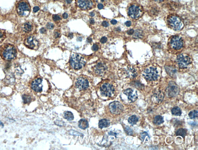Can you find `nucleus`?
Returning <instances> with one entry per match:
<instances>
[{
  "label": "nucleus",
  "mask_w": 198,
  "mask_h": 150,
  "mask_svg": "<svg viewBox=\"0 0 198 150\" xmlns=\"http://www.w3.org/2000/svg\"><path fill=\"white\" fill-rule=\"evenodd\" d=\"M70 64L73 68L75 70H80L85 64V59L80 55L73 54L70 58Z\"/></svg>",
  "instance_id": "nucleus-1"
},
{
  "label": "nucleus",
  "mask_w": 198,
  "mask_h": 150,
  "mask_svg": "<svg viewBox=\"0 0 198 150\" xmlns=\"http://www.w3.org/2000/svg\"><path fill=\"white\" fill-rule=\"evenodd\" d=\"M167 21L171 28L177 31L181 30L184 26L182 20L176 15H172L169 17Z\"/></svg>",
  "instance_id": "nucleus-2"
},
{
  "label": "nucleus",
  "mask_w": 198,
  "mask_h": 150,
  "mask_svg": "<svg viewBox=\"0 0 198 150\" xmlns=\"http://www.w3.org/2000/svg\"><path fill=\"white\" fill-rule=\"evenodd\" d=\"M1 53L3 58L8 61L15 59L17 54L16 49L11 45L5 46L2 49Z\"/></svg>",
  "instance_id": "nucleus-3"
},
{
  "label": "nucleus",
  "mask_w": 198,
  "mask_h": 150,
  "mask_svg": "<svg viewBox=\"0 0 198 150\" xmlns=\"http://www.w3.org/2000/svg\"><path fill=\"white\" fill-rule=\"evenodd\" d=\"M143 75L146 80L150 81L156 80L159 77L158 71L156 68L153 66L149 67L145 69Z\"/></svg>",
  "instance_id": "nucleus-4"
},
{
  "label": "nucleus",
  "mask_w": 198,
  "mask_h": 150,
  "mask_svg": "<svg viewBox=\"0 0 198 150\" xmlns=\"http://www.w3.org/2000/svg\"><path fill=\"white\" fill-rule=\"evenodd\" d=\"M129 16L134 19H137L142 16L143 10L142 7L137 4H132L129 8Z\"/></svg>",
  "instance_id": "nucleus-5"
},
{
  "label": "nucleus",
  "mask_w": 198,
  "mask_h": 150,
  "mask_svg": "<svg viewBox=\"0 0 198 150\" xmlns=\"http://www.w3.org/2000/svg\"><path fill=\"white\" fill-rule=\"evenodd\" d=\"M100 92L104 97H112L114 94L115 88L112 85L108 82H104L101 85Z\"/></svg>",
  "instance_id": "nucleus-6"
},
{
  "label": "nucleus",
  "mask_w": 198,
  "mask_h": 150,
  "mask_svg": "<svg viewBox=\"0 0 198 150\" xmlns=\"http://www.w3.org/2000/svg\"><path fill=\"white\" fill-rule=\"evenodd\" d=\"M177 62L180 68H186L191 63L192 60L189 55L186 54H181L178 55L177 58Z\"/></svg>",
  "instance_id": "nucleus-7"
},
{
  "label": "nucleus",
  "mask_w": 198,
  "mask_h": 150,
  "mask_svg": "<svg viewBox=\"0 0 198 150\" xmlns=\"http://www.w3.org/2000/svg\"><path fill=\"white\" fill-rule=\"evenodd\" d=\"M179 92L180 88L178 85L175 82H170L166 90L167 97L170 98L176 97L178 95Z\"/></svg>",
  "instance_id": "nucleus-8"
},
{
  "label": "nucleus",
  "mask_w": 198,
  "mask_h": 150,
  "mask_svg": "<svg viewBox=\"0 0 198 150\" xmlns=\"http://www.w3.org/2000/svg\"><path fill=\"white\" fill-rule=\"evenodd\" d=\"M110 112L113 115H118L122 112L123 106L122 104L118 101H114L111 102L109 105Z\"/></svg>",
  "instance_id": "nucleus-9"
},
{
  "label": "nucleus",
  "mask_w": 198,
  "mask_h": 150,
  "mask_svg": "<svg viewBox=\"0 0 198 150\" xmlns=\"http://www.w3.org/2000/svg\"><path fill=\"white\" fill-rule=\"evenodd\" d=\"M170 44L171 47L177 51L179 50L183 47V40L182 38L179 36H174L170 39Z\"/></svg>",
  "instance_id": "nucleus-10"
},
{
  "label": "nucleus",
  "mask_w": 198,
  "mask_h": 150,
  "mask_svg": "<svg viewBox=\"0 0 198 150\" xmlns=\"http://www.w3.org/2000/svg\"><path fill=\"white\" fill-rule=\"evenodd\" d=\"M30 6L27 3L25 2H20L18 5L17 11L19 15L21 16H28L30 12Z\"/></svg>",
  "instance_id": "nucleus-11"
},
{
  "label": "nucleus",
  "mask_w": 198,
  "mask_h": 150,
  "mask_svg": "<svg viewBox=\"0 0 198 150\" xmlns=\"http://www.w3.org/2000/svg\"><path fill=\"white\" fill-rule=\"evenodd\" d=\"M76 86L80 90H85L89 87L88 81L85 78H79L76 81Z\"/></svg>",
  "instance_id": "nucleus-12"
},
{
  "label": "nucleus",
  "mask_w": 198,
  "mask_h": 150,
  "mask_svg": "<svg viewBox=\"0 0 198 150\" xmlns=\"http://www.w3.org/2000/svg\"><path fill=\"white\" fill-rule=\"evenodd\" d=\"M123 93L127 96L128 99L132 102H135L137 99V91L131 88H128L123 91Z\"/></svg>",
  "instance_id": "nucleus-13"
},
{
  "label": "nucleus",
  "mask_w": 198,
  "mask_h": 150,
  "mask_svg": "<svg viewBox=\"0 0 198 150\" xmlns=\"http://www.w3.org/2000/svg\"><path fill=\"white\" fill-rule=\"evenodd\" d=\"M42 79L41 78L34 79L33 81L31 84L32 89L37 92H40L43 90V85H42Z\"/></svg>",
  "instance_id": "nucleus-14"
},
{
  "label": "nucleus",
  "mask_w": 198,
  "mask_h": 150,
  "mask_svg": "<svg viewBox=\"0 0 198 150\" xmlns=\"http://www.w3.org/2000/svg\"><path fill=\"white\" fill-rule=\"evenodd\" d=\"M26 46L31 49H34L37 48L38 44V42L36 39L34 37L30 36L27 38L25 41Z\"/></svg>",
  "instance_id": "nucleus-15"
},
{
  "label": "nucleus",
  "mask_w": 198,
  "mask_h": 150,
  "mask_svg": "<svg viewBox=\"0 0 198 150\" xmlns=\"http://www.w3.org/2000/svg\"><path fill=\"white\" fill-rule=\"evenodd\" d=\"M78 3L79 7L84 10L91 8L93 4L91 0H79Z\"/></svg>",
  "instance_id": "nucleus-16"
},
{
  "label": "nucleus",
  "mask_w": 198,
  "mask_h": 150,
  "mask_svg": "<svg viewBox=\"0 0 198 150\" xmlns=\"http://www.w3.org/2000/svg\"><path fill=\"white\" fill-rule=\"evenodd\" d=\"M164 98V94L160 90H157L152 96L153 102L157 103H160L163 101Z\"/></svg>",
  "instance_id": "nucleus-17"
},
{
  "label": "nucleus",
  "mask_w": 198,
  "mask_h": 150,
  "mask_svg": "<svg viewBox=\"0 0 198 150\" xmlns=\"http://www.w3.org/2000/svg\"><path fill=\"white\" fill-rule=\"evenodd\" d=\"M107 67L102 63H99L96 66L95 71L98 75H102L105 71Z\"/></svg>",
  "instance_id": "nucleus-18"
},
{
  "label": "nucleus",
  "mask_w": 198,
  "mask_h": 150,
  "mask_svg": "<svg viewBox=\"0 0 198 150\" xmlns=\"http://www.w3.org/2000/svg\"><path fill=\"white\" fill-rule=\"evenodd\" d=\"M99 127L100 129H103L104 128H107L110 125V122L109 120L106 119H103L99 121Z\"/></svg>",
  "instance_id": "nucleus-19"
},
{
  "label": "nucleus",
  "mask_w": 198,
  "mask_h": 150,
  "mask_svg": "<svg viewBox=\"0 0 198 150\" xmlns=\"http://www.w3.org/2000/svg\"><path fill=\"white\" fill-rule=\"evenodd\" d=\"M79 127L81 129H85L88 127L89 123L85 119H82L79 122Z\"/></svg>",
  "instance_id": "nucleus-20"
},
{
  "label": "nucleus",
  "mask_w": 198,
  "mask_h": 150,
  "mask_svg": "<svg viewBox=\"0 0 198 150\" xmlns=\"http://www.w3.org/2000/svg\"><path fill=\"white\" fill-rule=\"evenodd\" d=\"M153 122L156 125H160L164 122V120L163 117L160 115H157L154 117Z\"/></svg>",
  "instance_id": "nucleus-21"
},
{
  "label": "nucleus",
  "mask_w": 198,
  "mask_h": 150,
  "mask_svg": "<svg viewBox=\"0 0 198 150\" xmlns=\"http://www.w3.org/2000/svg\"><path fill=\"white\" fill-rule=\"evenodd\" d=\"M171 111L172 115L176 116H180L182 114L180 108L177 106L173 107Z\"/></svg>",
  "instance_id": "nucleus-22"
},
{
  "label": "nucleus",
  "mask_w": 198,
  "mask_h": 150,
  "mask_svg": "<svg viewBox=\"0 0 198 150\" xmlns=\"http://www.w3.org/2000/svg\"><path fill=\"white\" fill-rule=\"evenodd\" d=\"M138 118L135 115H132L128 119V122L129 124H131L132 125H135L138 121Z\"/></svg>",
  "instance_id": "nucleus-23"
},
{
  "label": "nucleus",
  "mask_w": 198,
  "mask_h": 150,
  "mask_svg": "<svg viewBox=\"0 0 198 150\" xmlns=\"http://www.w3.org/2000/svg\"><path fill=\"white\" fill-rule=\"evenodd\" d=\"M64 117L68 121H72L74 120V116L73 114L70 111H66L64 113Z\"/></svg>",
  "instance_id": "nucleus-24"
},
{
  "label": "nucleus",
  "mask_w": 198,
  "mask_h": 150,
  "mask_svg": "<svg viewBox=\"0 0 198 150\" xmlns=\"http://www.w3.org/2000/svg\"><path fill=\"white\" fill-rule=\"evenodd\" d=\"M165 69L167 72L168 73L170 76L174 75L177 72V70L172 67L167 66L165 67Z\"/></svg>",
  "instance_id": "nucleus-25"
},
{
  "label": "nucleus",
  "mask_w": 198,
  "mask_h": 150,
  "mask_svg": "<svg viewBox=\"0 0 198 150\" xmlns=\"http://www.w3.org/2000/svg\"><path fill=\"white\" fill-rule=\"evenodd\" d=\"M128 74L130 76L132 77V78H134L137 75V73L135 69L132 67H130L128 68V70L127 72Z\"/></svg>",
  "instance_id": "nucleus-26"
},
{
  "label": "nucleus",
  "mask_w": 198,
  "mask_h": 150,
  "mask_svg": "<svg viewBox=\"0 0 198 150\" xmlns=\"http://www.w3.org/2000/svg\"><path fill=\"white\" fill-rule=\"evenodd\" d=\"M176 134L177 136H180L184 138L186 134V131L184 129H179L176 132Z\"/></svg>",
  "instance_id": "nucleus-27"
},
{
  "label": "nucleus",
  "mask_w": 198,
  "mask_h": 150,
  "mask_svg": "<svg viewBox=\"0 0 198 150\" xmlns=\"http://www.w3.org/2000/svg\"><path fill=\"white\" fill-rule=\"evenodd\" d=\"M189 116L191 119L196 118L198 116V111L196 110L190 111L189 113Z\"/></svg>",
  "instance_id": "nucleus-28"
},
{
  "label": "nucleus",
  "mask_w": 198,
  "mask_h": 150,
  "mask_svg": "<svg viewBox=\"0 0 198 150\" xmlns=\"http://www.w3.org/2000/svg\"><path fill=\"white\" fill-rule=\"evenodd\" d=\"M24 29L25 32H28L31 31L32 29V26L30 23H26L24 26Z\"/></svg>",
  "instance_id": "nucleus-29"
},
{
  "label": "nucleus",
  "mask_w": 198,
  "mask_h": 150,
  "mask_svg": "<svg viewBox=\"0 0 198 150\" xmlns=\"http://www.w3.org/2000/svg\"><path fill=\"white\" fill-rule=\"evenodd\" d=\"M22 99L24 103L27 104L30 103L31 101V99L30 96L25 94L23 96Z\"/></svg>",
  "instance_id": "nucleus-30"
},
{
  "label": "nucleus",
  "mask_w": 198,
  "mask_h": 150,
  "mask_svg": "<svg viewBox=\"0 0 198 150\" xmlns=\"http://www.w3.org/2000/svg\"><path fill=\"white\" fill-rule=\"evenodd\" d=\"M125 130L128 135H132L133 134V131L132 129L128 126H126L125 127Z\"/></svg>",
  "instance_id": "nucleus-31"
},
{
  "label": "nucleus",
  "mask_w": 198,
  "mask_h": 150,
  "mask_svg": "<svg viewBox=\"0 0 198 150\" xmlns=\"http://www.w3.org/2000/svg\"><path fill=\"white\" fill-rule=\"evenodd\" d=\"M148 136L149 138H150L148 133L147 132H143L141 133L140 134V139L141 140V141L143 142L144 139L146 137Z\"/></svg>",
  "instance_id": "nucleus-32"
},
{
  "label": "nucleus",
  "mask_w": 198,
  "mask_h": 150,
  "mask_svg": "<svg viewBox=\"0 0 198 150\" xmlns=\"http://www.w3.org/2000/svg\"><path fill=\"white\" fill-rule=\"evenodd\" d=\"M142 35V32L140 30H137L134 34L135 38H140Z\"/></svg>",
  "instance_id": "nucleus-33"
},
{
  "label": "nucleus",
  "mask_w": 198,
  "mask_h": 150,
  "mask_svg": "<svg viewBox=\"0 0 198 150\" xmlns=\"http://www.w3.org/2000/svg\"><path fill=\"white\" fill-rule=\"evenodd\" d=\"M47 29H53L54 27V25L53 24L51 23H49L47 24Z\"/></svg>",
  "instance_id": "nucleus-34"
},
{
  "label": "nucleus",
  "mask_w": 198,
  "mask_h": 150,
  "mask_svg": "<svg viewBox=\"0 0 198 150\" xmlns=\"http://www.w3.org/2000/svg\"><path fill=\"white\" fill-rule=\"evenodd\" d=\"M53 19L54 21H58V20H61V18L59 16H58V15H53Z\"/></svg>",
  "instance_id": "nucleus-35"
},
{
  "label": "nucleus",
  "mask_w": 198,
  "mask_h": 150,
  "mask_svg": "<svg viewBox=\"0 0 198 150\" xmlns=\"http://www.w3.org/2000/svg\"><path fill=\"white\" fill-rule=\"evenodd\" d=\"M107 38L105 37H103V38H101L100 41L102 43H106L107 42Z\"/></svg>",
  "instance_id": "nucleus-36"
},
{
  "label": "nucleus",
  "mask_w": 198,
  "mask_h": 150,
  "mask_svg": "<svg viewBox=\"0 0 198 150\" xmlns=\"http://www.w3.org/2000/svg\"><path fill=\"white\" fill-rule=\"evenodd\" d=\"M98 49H99V47H98V45H97L96 44L93 45V46L92 47V49L93 50V51H98Z\"/></svg>",
  "instance_id": "nucleus-37"
},
{
  "label": "nucleus",
  "mask_w": 198,
  "mask_h": 150,
  "mask_svg": "<svg viewBox=\"0 0 198 150\" xmlns=\"http://www.w3.org/2000/svg\"><path fill=\"white\" fill-rule=\"evenodd\" d=\"M134 33V30L133 29H130L127 32V34L129 35H132Z\"/></svg>",
  "instance_id": "nucleus-38"
},
{
  "label": "nucleus",
  "mask_w": 198,
  "mask_h": 150,
  "mask_svg": "<svg viewBox=\"0 0 198 150\" xmlns=\"http://www.w3.org/2000/svg\"><path fill=\"white\" fill-rule=\"evenodd\" d=\"M102 25L104 27H107L109 26V24H108V22L104 21L102 23Z\"/></svg>",
  "instance_id": "nucleus-39"
},
{
  "label": "nucleus",
  "mask_w": 198,
  "mask_h": 150,
  "mask_svg": "<svg viewBox=\"0 0 198 150\" xmlns=\"http://www.w3.org/2000/svg\"><path fill=\"white\" fill-rule=\"evenodd\" d=\"M39 7H38V6H35L33 9V11L34 12H36L39 11Z\"/></svg>",
  "instance_id": "nucleus-40"
},
{
  "label": "nucleus",
  "mask_w": 198,
  "mask_h": 150,
  "mask_svg": "<svg viewBox=\"0 0 198 150\" xmlns=\"http://www.w3.org/2000/svg\"><path fill=\"white\" fill-rule=\"evenodd\" d=\"M132 25V23L131 21H126V26H127L128 27H129L131 26Z\"/></svg>",
  "instance_id": "nucleus-41"
},
{
  "label": "nucleus",
  "mask_w": 198,
  "mask_h": 150,
  "mask_svg": "<svg viewBox=\"0 0 198 150\" xmlns=\"http://www.w3.org/2000/svg\"><path fill=\"white\" fill-rule=\"evenodd\" d=\"M60 35V34L58 32H56L54 33V36L55 38H57L59 37Z\"/></svg>",
  "instance_id": "nucleus-42"
},
{
  "label": "nucleus",
  "mask_w": 198,
  "mask_h": 150,
  "mask_svg": "<svg viewBox=\"0 0 198 150\" xmlns=\"http://www.w3.org/2000/svg\"><path fill=\"white\" fill-rule=\"evenodd\" d=\"M40 32L41 33H44L45 32H46L47 31L46 29H44V28H43L40 29Z\"/></svg>",
  "instance_id": "nucleus-43"
},
{
  "label": "nucleus",
  "mask_w": 198,
  "mask_h": 150,
  "mask_svg": "<svg viewBox=\"0 0 198 150\" xmlns=\"http://www.w3.org/2000/svg\"><path fill=\"white\" fill-rule=\"evenodd\" d=\"M98 7L99 10H102L103 8V5L102 4H99L98 5Z\"/></svg>",
  "instance_id": "nucleus-44"
},
{
  "label": "nucleus",
  "mask_w": 198,
  "mask_h": 150,
  "mask_svg": "<svg viewBox=\"0 0 198 150\" xmlns=\"http://www.w3.org/2000/svg\"><path fill=\"white\" fill-rule=\"evenodd\" d=\"M117 20H112L111 21V23L113 25H116L117 24Z\"/></svg>",
  "instance_id": "nucleus-45"
},
{
  "label": "nucleus",
  "mask_w": 198,
  "mask_h": 150,
  "mask_svg": "<svg viewBox=\"0 0 198 150\" xmlns=\"http://www.w3.org/2000/svg\"><path fill=\"white\" fill-rule=\"evenodd\" d=\"M63 17L64 19H67L68 17V15L67 13H64L63 15Z\"/></svg>",
  "instance_id": "nucleus-46"
},
{
  "label": "nucleus",
  "mask_w": 198,
  "mask_h": 150,
  "mask_svg": "<svg viewBox=\"0 0 198 150\" xmlns=\"http://www.w3.org/2000/svg\"><path fill=\"white\" fill-rule=\"evenodd\" d=\"M87 41L88 42H89V43H91L92 41V39L91 38H88L87 39Z\"/></svg>",
  "instance_id": "nucleus-47"
},
{
  "label": "nucleus",
  "mask_w": 198,
  "mask_h": 150,
  "mask_svg": "<svg viewBox=\"0 0 198 150\" xmlns=\"http://www.w3.org/2000/svg\"><path fill=\"white\" fill-rule=\"evenodd\" d=\"M94 22H94V20H93V19H90V23L91 24H92V25H93V24H94Z\"/></svg>",
  "instance_id": "nucleus-48"
},
{
  "label": "nucleus",
  "mask_w": 198,
  "mask_h": 150,
  "mask_svg": "<svg viewBox=\"0 0 198 150\" xmlns=\"http://www.w3.org/2000/svg\"><path fill=\"white\" fill-rule=\"evenodd\" d=\"M2 38H3V35H2V33L0 32V41L1 40H2Z\"/></svg>",
  "instance_id": "nucleus-49"
},
{
  "label": "nucleus",
  "mask_w": 198,
  "mask_h": 150,
  "mask_svg": "<svg viewBox=\"0 0 198 150\" xmlns=\"http://www.w3.org/2000/svg\"><path fill=\"white\" fill-rule=\"evenodd\" d=\"M0 125H1V126H2V128H3V127L4 126V124L1 121H0Z\"/></svg>",
  "instance_id": "nucleus-50"
},
{
  "label": "nucleus",
  "mask_w": 198,
  "mask_h": 150,
  "mask_svg": "<svg viewBox=\"0 0 198 150\" xmlns=\"http://www.w3.org/2000/svg\"><path fill=\"white\" fill-rule=\"evenodd\" d=\"M154 1H156V2H163L164 0H154Z\"/></svg>",
  "instance_id": "nucleus-51"
},
{
  "label": "nucleus",
  "mask_w": 198,
  "mask_h": 150,
  "mask_svg": "<svg viewBox=\"0 0 198 150\" xmlns=\"http://www.w3.org/2000/svg\"><path fill=\"white\" fill-rule=\"evenodd\" d=\"M66 2H67V3L68 4L71 3V2H72L71 0H66Z\"/></svg>",
  "instance_id": "nucleus-52"
},
{
  "label": "nucleus",
  "mask_w": 198,
  "mask_h": 150,
  "mask_svg": "<svg viewBox=\"0 0 198 150\" xmlns=\"http://www.w3.org/2000/svg\"><path fill=\"white\" fill-rule=\"evenodd\" d=\"M90 15L91 16H94V13L93 12H91L90 13Z\"/></svg>",
  "instance_id": "nucleus-53"
},
{
  "label": "nucleus",
  "mask_w": 198,
  "mask_h": 150,
  "mask_svg": "<svg viewBox=\"0 0 198 150\" xmlns=\"http://www.w3.org/2000/svg\"><path fill=\"white\" fill-rule=\"evenodd\" d=\"M69 37H70L71 38H72L73 37L72 33H70V34L69 35Z\"/></svg>",
  "instance_id": "nucleus-54"
},
{
  "label": "nucleus",
  "mask_w": 198,
  "mask_h": 150,
  "mask_svg": "<svg viewBox=\"0 0 198 150\" xmlns=\"http://www.w3.org/2000/svg\"><path fill=\"white\" fill-rule=\"evenodd\" d=\"M101 1L102 2H103V1H104V0H101Z\"/></svg>",
  "instance_id": "nucleus-55"
}]
</instances>
